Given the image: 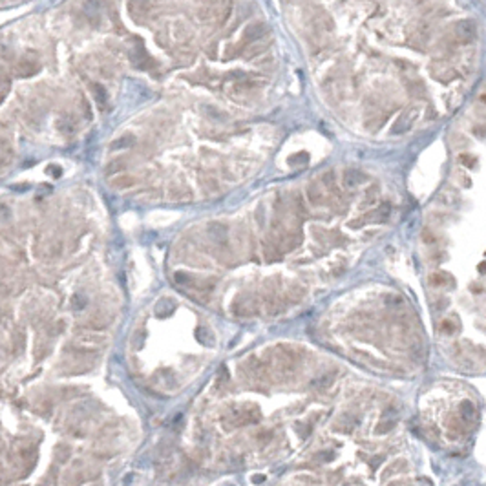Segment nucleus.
Masks as SVG:
<instances>
[{"label":"nucleus","mask_w":486,"mask_h":486,"mask_svg":"<svg viewBox=\"0 0 486 486\" xmlns=\"http://www.w3.org/2000/svg\"><path fill=\"white\" fill-rule=\"evenodd\" d=\"M2 101H4V93H0V105H2Z\"/></svg>","instance_id":"f8f14e48"},{"label":"nucleus","mask_w":486,"mask_h":486,"mask_svg":"<svg viewBox=\"0 0 486 486\" xmlns=\"http://www.w3.org/2000/svg\"><path fill=\"white\" fill-rule=\"evenodd\" d=\"M417 108H410L408 112H404V114L397 119V123L393 124V128H391V132L393 134H404V132H408V130L413 126L415 119H417Z\"/></svg>","instance_id":"20e7f679"},{"label":"nucleus","mask_w":486,"mask_h":486,"mask_svg":"<svg viewBox=\"0 0 486 486\" xmlns=\"http://www.w3.org/2000/svg\"><path fill=\"white\" fill-rule=\"evenodd\" d=\"M128 10H130V15L134 17V20L143 22V20H147L148 15H150L152 0H128Z\"/></svg>","instance_id":"7ed1b4c3"},{"label":"nucleus","mask_w":486,"mask_h":486,"mask_svg":"<svg viewBox=\"0 0 486 486\" xmlns=\"http://www.w3.org/2000/svg\"><path fill=\"white\" fill-rule=\"evenodd\" d=\"M453 35L459 42H472L477 35V26L473 20H459L455 28H453Z\"/></svg>","instance_id":"f03ea898"},{"label":"nucleus","mask_w":486,"mask_h":486,"mask_svg":"<svg viewBox=\"0 0 486 486\" xmlns=\"http://www.w3.org/2000/svg\"><path fill=\"white\" fill-rule=\"evenodd\" d=\"M431 281H433V285H444L446 276H444V274H433V276H431Z\"/></svg>","instance_id":"1a4fd4ad"},{"label":"nucleus","mask_w":486,"mask_h":486,"mask_svg":"<svg viewBox=\"0 0 486 486\" xmlns=\"http://www.w3.org/2000/svg\"><path fill=\"white\" fill-rule=\"evenodd\" d=\"M267 33H269L267 24H263V22L251 24L247 29H245V33H243V46H247V44L254 42V40H260V38H263Z\"/></svg>","instance_id":"39448f33"},{"label":"nucleus","mask_w":486,"mask_h":486,"mask_svg":"<svg viewBox=\"0 0 486 486\" xmlns=\"http://www.w3.org/2000/svg\"><path fill=\"white\" fill-rule=\"evenodd\" d=\"M479 272H484V263H479Z\"/></svg>","instance_id":"9b49d317"},{"label":"nucleus","mask_w":486,"mask_h":486,"mask_svg":"<svg viewBox=\"0 0 486 486\" xmlns=\"http://www.w3.org/2000/svg\"><path fill=\"white\" fill-rule=\"evenodd\" d=\"M230 13V2L229 0H221V2H212L207 4L205 8H201L200 19L203 22H210V24H221L227 20Z\"/></svg>","instance_id":"f257e3e1"},{"label":"nucleus","mask_w":486,"mask_h":486,"mask_svg":"<svg viewBox=\"0 0 486 486\" xmlns=\"http://www.w3.org/2000/svg\"><path fill=\"white\" fill-rule=\"evenodd\" d=\"M38 62L33 61V59H22V61H19V64L15 66V73L19 77H29V75H35V73L38 72Z\"/></svg>","instance_id":"423d86ee"},{"label":"nucleus","mask_w":486,"mask_h":486,"mask_svg":"<svg viewBox=\"0 0 486 486\" xmlns=\"http://www.w3.org/2000/svg\"><path fill=\"white\" fill-rule=\"evenodd\" d=\"M443 331H446V333H453L455 327H453L452 322H443Z\"/></svg>","instance_id":"9d476101"},{"label":"nucleus","mask_w":486,"mask_h":486,"mask_svg":"<svg viewBox=\"0 0 486 486\" xmlns=\"http://www.w3.org/2000/svg\"><path fill=\"white\" fill-rule=\"evenodd\" d=\"M91 90H93V95H95L99 106H105L106 105V91H105V88H103V86H99V84H93V86H91Z\"/></svg>","instance_id":"0eeeda50"},{"label":"nucleus","mask_w":486,"mask_h":486,"mask_svg":"<svg viewBox=\"0 0 486 486\" xmlns=\"http://www.w3.org/2000/svg\"><path fill=\"white\" fill-rule=\"evenodd\" d=\"M459 161H461L464 167H473V165H475V158H473V156H468V154H461Z\"/></svg>","instance_id":"6e6552de"}]
</instances>
